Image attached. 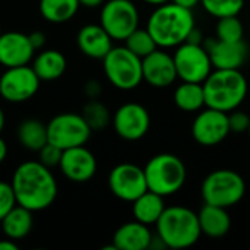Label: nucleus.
<instances>
[{
    "mask_svg": "<svg viewBox=\"0 0 250 250\" xmlns=\"http://www.w3.org/2000/svg\"><path fill=\"white\" fill-rule=\"evenodd\" d=\"M16 202L32 212L48 208L57 198L59 186L54 174L40 161L19 164L10 180Z\"/></svg>",
    "mask_w": 250,
    "mask_h": 250,
    "instance_id": "f257e3e1",
    "label": "nucleus"
},
{
    "mask_svg": "<svg viewBox=\"0 0 250 250\" xmlns=\"http://www.w3.org/2000/svg\"><path fill=\"white\" fill-rule=\"evenodd\" d=\"M195 26L192 9L182 7L173 1L158 4L146 22V29L160 48H176L186 42Z\"/></svg>",
    "mask_w": 250,
    "mask_h": 250,
    "instance_id": "f03ea898",
    "label": "nucleus"
},
{
    "mask_svg": "<svg viewBox=\"0 0 250 250\" xmlns=\"http://www.w3.org/2000/svg\"><path fill=\"white\" fill-rule=\"evenodd\" d=\"M205 107L230 113L248 97L249 83L240 69H214L205 79Z\"/></svg>",
    "mask_w": 250,
    "mask_h": 250,
    "instance_id": "7ed1b4c3",
    "label": "nucleus"
},
{
    "mask_svg": "<svg viewBox=\"0 0 250 250\" xmlns=\"http://www.w3.org/2000/svg\"><path fill=\"white\" fill-rule=\"evenodd\" d=\"M157 236L166 248L186 249L202 236L198 214L186 207H168L155 224Z\"/></svg>",
    "mask_w": 250,
    "mask_h": 250,
    "instance_id": "20e7f679",
    "label": "nucleus"
},
{
    "mask_svg": "<svg viewBox=\"0 0 250 250\" xmlns=\"http://www.w3.org/2000/svg\"><path fill=\"white\" fill-rule=\"evenodd\" d=\"M148 190L161 196L177 193L186 183L188 171L180 157L168 152L154 155L144 167Z\"/></svg>",
    "mask_w": 250,
    "mask_h": 250,
    "instance_id": "39448f33",
    "label": "nucleus"
},
{
    "mask_svg": "<svg viewBox=\"0 0 250 250\" xmlns=\"http://www.w3.org/2000/svg\"><path fill=\"white\" fill-rule=\"evenodd\" d=\"M246 193L245 179L234 170L218 168L209 173L201 186V195L205 204L231 208L237 205Z\"/></svg>",
    "mask_w": 250,
    "mask_h": 250,
    "instance_id": "423d86ee",
    "label": "nucleus"
},
{
    "mask_svg": "<svg viewBox=\"0 0 250 250\" xmlns=\"http://www.w3.org/2000/svg\"><path fill=\"white\" fill-rule=\"evenodd\" d=\"M103 69L108 82L122 91H132L144 81L142 59L126 45L113 47L103 59Z\"/></svg>",
    "mask_w": 250,
    "mask_h": 250,
    "instance_id": "0eeeda50",
    "label": "nucleus"
},
{
    "mask_svg": "<svg viewBox=\"0 0 250 250\" xmlns=\"http://www.w3.org/2000/svg\"><path fill=\"white\" fill-rule=\"evenodd\" d=\"M177 78L182 82L204 83L214 70L211 57L204 44L186 41L176 47L173 54Z\"/></svg>",
    "mask_w": 250,
    "mask_h": 250,
    "instance_id": "6e6552de",
    "label": "nucleus"
},
{
    "mask_svg": "<svg viewBox=\"0 0 250 250\" xmlns=\"http://www.w3.org/2000/svg\"><path fill=\"white\" fill-rule=\"evenodd\" d=\"M92 129L82 114L62 113L47 123L48 142L60 149H69L85 145L91 138Z\"/></svg>",
    "mask_w": 250,
    "mask_h": 250,
    "instance_id": "1a4fd4ad",
    "label": "nucleus"
},
{
    "mask_svg": "<svg viewBox=\"0 0 250 250\" xmlns=\"http://www.w3.org/2000/svg\"><path fill=\"white\" fill-rule=\"evenodd\" d=\"M100 23L116 41H125L139 28V12L130 0H107L101 6Z\"/></svg>",
    "mask_w": 250,
    "mask_h": 250,
    "instance_id": "9d476101",
    "label": "nucleus"
},
{
    "mask_svg": "<svg viewBox=\"0 0 250 250\" xmlns=\"http://www.w3.org/2000/svg\"><path fill=\"white\" fill-rule=\"evenodd\" d=\"M40 82L29 64L6 67L0 76V95L9 103H23L37 94Z\"/></svg>",
    "mask_w": 250,
    "mask_h": 250,
    "instance_id": "9b49d317",
    "label": "nucleus"
},
{
    "mask_svg": "<svg viewBox=\"0 0 250 250\" xmlns=\"http://www.w3.org/2000/svg\"><path fill=\"white\" fill-rule=\"evenodd\" d=\"M108 188L116 198L132 204L136 198L148 190L145 171L136 164L122 163L110 171Z\"/></svg>",
    "mask_w": 250,
    "mask_h": 250,
    "instance_id": "f8f14e48",
    "label": "nucleus"
},
{
    "mask_svg": "<svg viewBox=\"0 0 250 250\" xmlns=\"http://www.w3.org/2000/svg\"><path fill=\"white\" fill-rule=\"evenodd\" d=\"M229 113L205 107L192 123V136L202 146H215L230 135Z\"/></svg>",
    "mask_w": 250,
    "mask_h": 250,
    "instance_id": "ddd939ff",
    "label": "nucleus"
},
{
    "mask_svg": "<svg viewBox=\"0 0 250 250\" xmlns=\"http://www.w3.org/2000/svg\"><path fill=\"white\" fill-rule=\"evenodd\" d=\"M114 132L125 141L142 139L151 126V116L142 104L126 103L120 105L111 119Z\"/></svg>",
    "mask_w": 250,
    "mask_h": 250,
    "instance_id": "4468645a",
    "label": "nucleus"
},
{
    "mask_svg": "<svg viewBox=\"0 0 250 250\" xmlns=\"http://www.w3.org/2000/svg\"><path fill=\"white\" fill-rule=\"evenodd\" d=\"M63 176L73 183L89 182L98 168L95 155L83 145L64 149L59 164Z\"/></svg>",
    "mask_w": 250,
    "mask_h": 250,
    "instance_id": "2eb2a0df",
    "label": "nucleus"
},
{
    "mask_svg": "<svg viewBox=\"0 0 250 250\" xmlns=\"http://www.w3.org/2000/svg\"><path fill=\"white\" fill-rule=\"evenodd\" d=\"M142 75L144 81L152 88H167L173 85L174 81L179 79L173 54L157 48L142 59Z\"/></svg>",
    "mask_w": 250,
    "mask_h": 250,
    "instance_id": "dca6fc26",
    "label": "nucleus"
},
{
    "mask_svg": "<svg viewBox=\"0 0 250 250\" xmlns=\"http://www.w3.org/2000/svg\"><path fill=\"white\" fill-rule=\"evenodd\" d=\"M35 48L31 44L29 35L10 31L0 35V64L15 67L29 64L34 59Z\"/></svg>",
    "mask_w": 250,
    "mask_h": 250,
    "instance_id": "f3484780",
    "label": "nucleus"
},
{
    "mask_svg": "<svg viewBox=\"0 0 250 250\" xmlns=\"http://www.w3.org/2000/svg\"><path fill=\"white\" fill-rule=\"evenodd\" d=\"M202 44L209 53L214 69H240L248 59V45L243 40L229 42L209 38Z\"/></svg>",
    "mask_w": 250,
    "mask_h": 250,
    "instance_id": "a211bd4d",
    "label": "nucleus"
},
{
    "mask_svg": "<svg viewBox=\"0 0 250 250\" xmlns=\"http://www.w3.org/2000/svg\"><path fill=\"white\" fill-rule=\"evenodd\" d=\"M76 42L79 50L91 59H104L113 48V38L101 26V23L83 25L78 35Z\"/></svg>",
    "mask_w": 250,
    "mask_h": 250,
    "instance_id": "6ab92c4d",
    "label": "nucleus"
},
{
    "mask_svg": "<svg viewBox=\"0 0 250 250\" xmlns=\"http://www.w3.org/2000/svg\"><path fill=\"white\" fill-rule=\"evenodd\" d=\"M152 237L149 226L135 220L125 223L116 230L113 245L117 250H145L151 248Z\"/></svg>",
    "mask_w": 250,
    "mask_h": 250,
    "instance_id": "aec40b11",
    "label": "nucleus"
},
{
    "mask_svg": "<svg viewBox=\"0 0 250 250\" xmlns=\"http://www.w3.org/2000/svg\"><path fill=\"white\" fill-rule=\"evenodd\" d=\"M202 234L211 239L224 237L231 229V218L227 208L205 204L198 212Z\"/></svg>",
    "mask_w": 250,
    "mask_h": 250,
    "instance_id": "412c9836",
    "label": "nucleus"
},
{
    "mask_svg": "<svg viewBox=\"0 0 250 250\" xmlns=\"http://www.w3.org/2000/svg\"><path fill=\"white\" fill-rule=\"evenodd\" d=\"M164 209V196L151 190H146L132 202V214L135 220L146 226H155Z\"/></svg>",
    "mask_w": 250,
    "mask_h": 250,
    "instance_id": "4be33fe9",
    "label": "nucleus"
},
{
    "mask_svg": "<svg viewBox=\"0 0 250 250\" xmlns=\"http://www.w3.org/2000/svg\"><path fill=\"white\" fill-rule=\"evenodd\" d=\"M32 69L41 81L59 79L67 67L66 57L59 50H44L32 59Z\"/></svg>",
    "mask_w": 250,
    "mask_h": 250,
    "instance_id": "5701e85b",
    "label": "nucleus"
},
{
    "mask_svg": "<svg viewBox=\"0 0 250 250\" xmlns=\"http://www.w3.org/2000/svg\"><path fill=\"white\" fill-rule=\"evenodd\" d=\"M32 211L16 205L0 223H1V230L4 233L6 237L12 239V240H22L25 239L34 226V217H32Z\"/></svg>",
    "mask_w": 250,
    "mask_h": 250,
    "instance_id": "b1692460",
    "label": "nucleus"
},
{
    "mask_svg": "<svg viewBox=\"0 0 250 250\" xmlns=\"http://www.w3.org/2000/svg\"><path fill=\"white\" fill-rule=\"evenodd\" d=\"M174 104L185 113H196L205 107L204 85L196 82H182L173 94Z\"/></svg>",
    "mask_w": 250,
    "mask_h": 250,
    "instance_id": "393cba45",
    "label": "nucleus"
},
{
    "mask_svg": "<svg viewBox=\"0 0 250 250\" xmlns=\"http://www.w3.org/2000/svg\"><path fill=\"white\" fill-rule=\"evenodd\" d=\"M16 136L23 148L38 152L48 142L47 125L38 119H25L18 126Z\"/></svg>",
    "mask_w": 250,
    "mask_h": 250,
    "instance_id": "a878e982",
    "label": "nucleus"
},
{
    "mask_svg": "<svg viewBox=\"0 0 250 250\" xmlns=\"http://www.w3.org/2000/svg\"><path fill=\"white\" fill-rule=\"evenodd\" d=\"M79 7V0H40V13L51 23L70 21L78 13Z\"/></svg>",
    "mask_w": 250,
    "mask_h": 250,
    "instance_id": "bb28decb",
    "label": "nucleus"
},
{
    "mask_svg": "<svg viewBox=\"0 0 250 250\" xmlns=\"http://www.w3.org/2000/svg\"><path fill=\"white\" fill-rule=\"evenodd\" d=\"M82 116L86 120V123L89 125V127L92 130H103L105 129L110 123H111V114L110 110L107 108L105 104H103L101 101L95 100H89L82 110Z\"/></svg>",
    "mask_w": 250,
    "mask_h": 250,
    "instance_id": "cd10ccee",
    "label": "nucleus"
},
{
    "mask_svg": "<svg viewBox=\"0 0 250 250\" xmlns=\"http://www.w3.org/2000/svg\"><path fill=\"white\" fill-rule=\"evenodd\" d=\"M125 45L135 53L138 57L144 59L148 54H151L152 51H155L157 48H160L154 40V37L151 35V32L145 28H136L126 40H125Z\"/></svg>",
    "mask_w": 250,
    "mask_h": 250,
    "instance_id": "c85d7f7f",
    "label": "nucleus"
},
{
    "mask_svg": "<svg viewBox=\"0 0 250 250\" xmlns=\"http://www.w3.org/2000/svg\"><path fill=\"white\" fill-rule=\"evenodd\" d=\"M217 38L221 41H229V42H236L242 41L245 37V26L243 22L237 16H226L220 18L217 22Z\"/></svg>",
    "mask_w": 250,
    "mask_h": 250,
    "instance_id": "c756f323",
    "label": "nucleus"
},
{
    "mask_svg": "<svg viewBox=\"0 0 250 250\" xmlns=\"http://www.w3.org/2000/svg\"><path fill=\"white\" fill-rule=\"evenodd\" d=\"M201 4L211 16L220 19L237 16L245 7V0H201Z\"/></svg>",
    "mask_w": 250,
    "mask_h": 250,
    "instance_id": "7c9ffc66",
    "label": "nucleus"
},
{
    "mask_svg": "<svg viewBox=\"0 0 250 250\" xmlns=\"http://www.w3.org/2000/svg\"><path fill=\"white\" fill-rule=\"evenodd\" d=\"M18 205L13 188L10 183L0 180V221Z\"/></svg>",
    "mask_w": 250,
    "mask_h": 250,
    "instance_id": "2f4dec72",
    "label": "nucleus"
},
{
    "mask_svg": "<svg viewBox=\"0 0 250 250\" xmlns=\"http://www.w3.org/2000/svg\"><path fill=\"white\" fill-rule=\"evenodd\" d=\"M62 154H63V149H60V148H57L56 145L47 142V144L38 151V161H40L41 164H44L45 167L53 168V167H57V166L60 164Z\"/></svg>",
    "mask_w": 250,
    "mask_h": 250,
    "instance_id": "473e14b6",
    "label": "nucleus"
},
{
    "mask_svg": "<svg viewBox=\"0 0 250 250\" xmlns=\"http://www.w3.org/2000/svg\"><path fill=\"white\" fill-rule=\"evenodd\" d=\"M250 123V116L245 111H239L237 108L229 113V126L231 133H245L248 132Z\"/></svg>",
    "mask_w": 250,
    "mask_h": 250,
    "instance_id": "72a5a7b5",
    "label": "nucleus"
},
{
    "mask_svg": "<svg viewBox=\"0 0 250 250\" xmlns=\"http://www.w3.org/2000/svg\"><path fill=\"white\" fill-rule=\"evenodd\" d=\"M83 91H85V95L89 98V100H95L101 95L103 92V85L97 81V79H89L85 86H83Z\"/></svg>",
    "mask_w": 250,
    "mask_h": 250,
    "instance_id": "f704fd0d",
    "label": "nucleus"
},
{
    "mask_svg": "<svg viewBox=\"0 0 250 250\" xmlns=\"http://www.w3.org/2000/svg\"><path fill=\"white\" fill-rule=\"evenodd\" d=\"M29 40H31V44L34 45L35 50H40L45 45V41H47V37L44 32L41 31H34L29 34Z\"/></svg>",
    "mask_w": 250,
    "mask_h": 250,
    "instance_id": "c9c22d12",
    "label": "nucleus"
},
{
    "mask_svg": "<svg viewBox=\"0 0 250 250\" xmlns=\"http://www.w3.org/2000/svg\"><path fill=\"white\" fill-rule=\"evenodd\" d=\"M170 1H173V3H176V4H179V6H182V7H186V9H195L198 4H201V0H170Z\"/></svg>",
    "mask_w": 250,
    "mask_h": 250,
    "instance_id": "e433bc0d",
    "label": "nucleus"
},
{
    "mask_svg": "<svg viewBox=\"0 0 250 250\" xmlns=\"http://www.w3.org/2000/svg\"><path fill=\"white\" fill-rule=\"evenodd\" d=\"M105 3V0H79V4L83 6V7H88V9H95V7H100Z\"/></svg>",
    "mask_w": 250,
    "mask_h": 250,
    "instance_id": "4c0bfd02",
    "label": "nucleus"
},
{
    "mask_svg": "<svg viewBox=\"0 0 250 250\" xmlns=\"http://www.w3.org/2000/svg\"><path fill=\"white\" fill-rule=\"evenodd\" d=\"M0 250H18V245L12 239H3L0 240Z\"/></svg>",
    "mask_w": 250,
    "mask_h": 250,
    "instance_id": "58836bf2",
    "label": "nucleus"
},
{
    "mask_svg": "<svg viewBox=\"0 0 250 250\" xmlns=\"http://www.w3.org/2000/svg\"><path fill=\"white\" fill-rule=\"evenodd\" d=\"M6 157H7V145H6V142L0 138V164L6 160Z\"/></svg>",
    "mask_w": 250,
    "mask_h": 250,
    "instance_id": "ea45409f",
    "label": "nucleus"
},
{
    "mask_svg": "<svg viewBox=\"0 0 250 250\" xmlns=\"http://www.w3.org/2000/svg\"><path fill=\"white\" fill-rule=\"evenodd\" d=\"M4 123H6V116H4V113H3V110L0 107V133H1V130L4 127Z\"/></svg>",
    "mask_w": 250,
    "mask_h": 250,
    "instance_id": "a19ab883",
    "label": "nucleus"
},
{
    "mask_svg": "<svg viewBox=\"0 0 250 250\" xmlns=\"http://www.w3.org/2000/svg\"><path fill=\"white\" fill-rule=\"evenodd\" d=\"M142 1H145L148 4H152V6H158V4H163V3L170 1V0H142Z\"/></svg>",
    "mask_w": 250,
    "mask_h": 250,
    "instance_id": "79ce46f5",
    "label": "nucleus"
},
{
    "mask_svg": "<svg viewBox=\"0 0 250 250\" xmlns=\"http://www.w3.org/2000/svg\"><path fill=\"white\" fill-rule=\"evenodd\" d=\"M248 133H249V138H250V123H249V129H248Z\"/></svg>",
    "mask_w": 250,
    "mask_h": 250,
    "instance_id": "37998d69",
    "label": "nucleus"
},
{
    "mask_svg": "<svg viewBox=\"0 0 250 250\" xmlns=\"http://www.w3.org/2000/svg\"><path fill=\"white\" fill-rule=\"evenodd\" d=\"M0 35H1V29H0Z\"/></svg>",
    "mask_w": 250,
    "mask_h": 250,
    "instance_id": "c03bdc74",
    "label": "nucleus"
}]
</instances>
